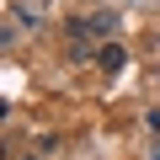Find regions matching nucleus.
<instances>
[{"label": "nucleus", "instance_id": "obj_2", "mask_svg": "<svg viewBox=\"0 0 160 160\" xmlns=\"http://www.w3.org/2000/svg\"><path fill=\"white\" fill-rule=\"evenodd\" d=\"M86 27H91V32H112V16H107V11H96V16H91Z\"/></svg>", "mask_w": 160, "mask_h": 160}, {"label": "nucleus", "instance_id": "obj_1", "mask_svg": "<svg viewBox=\"0 0 160 160\" xmlns=\"http://www.w3.org/2000/svg\"><path fill=\"white\" fill-rule=\"evenodd\" d=\"M96 64H102L107 75H118V69L128 64V53H123V43H107V48H96Z\"/></svg>", "mask_w": 160, "mask_h": 160}]
</instances>
